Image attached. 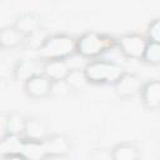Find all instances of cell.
<instances>
[{
	"label": "cell",
	"mask_w": 160,
	"mask_h": 160,
	"mask_svg": "<svg viewBox=\"0 0 160 160\" xmlns=\"http://www.w3.org/2000/svg\"><path fill=\"white\" fill-rule=\"evenodd\" d=\"M65 81H66V84L69 85L70 89H80L86 82H89L88 79H86V76H85L84 70L80 71V69H72L69 72V75L65 79Z\"/></svg>",
	"instance_id": "cell-14"
},
{
	"label": "cell",
	"mask_w": 160,
	"mask_h": 160,
	"mask_svg": "<svg viewBox=\"0 0 160 160\" xmlns=\"http://www.w3.org/2000/svg\"><path fill=\"white\" fill-rule=\"evenodd\" d=\"M71 71L66 59H52L48 60L44 65V74L51 81H61L65 80Z\"/></svg>",
	"instance_id": "cell-7"
},
{
	"label": "cell",
	"mask_w": 160,
	"mask_h": 160,
	"mask_svg": "<svg viewBox=\"0 0 160 160\" xmlns=\"http://www.w3.org/2000/svg\"><path fill=\"white\" fill-rule=\"evenodd\" d=\"M141 99L144 105L150 109H158L160 108V80L149 81L141 88Z\"/></svg>",
	"instance_id": "cell-8"
},
{
	"label": "cell",
	"mask_w": 160,
	"mask_h": 160,
	"mask_svg": "<svg viewBox=\"0 0 160 160\" xmlns=\"http://www.w3.org/2000/svg\"><path fill=\"white\" fill-rule=\"evenodd\" d=\"M106 44H108V40L104 36L91 32L79 39V41L76 42V50L82 56L92 58L99 55L101 51H104L106 48Z\"/></svg>",
	"instance_id": "cell-3"
},
{
	"label": "cell",
	"mask_w": 160,
	"mask_h": 160,
	"mask_svg": "<svg viewBox=\"0 0 160 160\" xmlns=\"http://www.w3.org/2000/svg\"><path fill=\"white\" fill-rule=\"evenodd\" d=\"M40 25V20L36 15L34 14H25L20 16L15 24V28L20 31L22 36H28L34 34Z\"/></svg>",
	"instance_id": "cell-10"
},
{
	"label": "cell",
	"mask_w": 160,
	"mask_h": 160,
	"mask_svg": "<svg viewBox=\"0 0 160 160\" xmlns=\"http://www.w3.org/2000/svg\"><path fill=\"white\" fill-rule=\"evenodd\" d=\"M144 59L148 62L159 64L160 62V44L154 42V41L148 42V46H146V50L144 54Z\"/></svg>",
	"instance_id": "cell-15"
},
{
	"label": "cell",
	"mask_w": 160,
	"mask_h": 160,
	"mask_svg": "<svg viewBox=\"0 0 160 160\" xmlns=\"http://www.w3.org/2000/svg\"><path fill=\"white\" fill-rule=\"evenodd\" d=\"M114 160H135L139 158V151L132 144H119L111 154Z\"/></svg>",
	"instance_id": "cell-11"
},
{
	"label": "cell",
	"mask_w": 160,
	"mask_h": 160,
	"mask_svg": "<svg viewBox=\"0 0 160 160\" xmlns=\"http://www.w3.org/2000/svg\"><path fill=\"white\" fill-rule=\"evenodd\" d=\"M24 134L28 141H32V142H42L44 140H46V126L42 121L40 120H26L25 124V129H24Z\"/></svg>",
	"instance_id": "cell-9"
},
{
	"label": "cell",
	"mask_w": 160,
	"mask_h": 160,
	"mask_svg": "<svg viewBox=\"0 0 160 160\" xmlns=\"http://www.w3.org/2000/svg\"><path fill=\"white\" fill-rule=\"evenodd\" d=\"M69 142L62 138H52L48 139L46 146L44 148V152L48 155H62L69 151Z\"/></svg>",
	"instance_id": "cell-12"
},
{
	"label": "cell",
	"mask_w": 160,
	"mask_h": 160,
	"mask_svg": "<svg viewBox=\"0 0 160 160\" xmlns=\"http://www.w3.org/2000/svg\"><path fill=\"white\" fill-rule=\"evenodd\" d=\"M52 81L45 75L35 74L25 80V91L29 96L34 99L45 98L51 92Z\"/></svg>",
	"instance_id": "cell-5"
},
{
	"label": "cell",
	"mask_w": 160,
	"mask_h": 160,
	"mask_svg": "<svg viewBox=\"0 0 160 160\" xmlns=\"http://www.w3.org/2000/svg\"><path fill=\"white\" fill-rule=\"evenodd\" d=\"M146 46H148V41L142 36L136 34L124 35L119 40V48L121 52L128 58H134V59L144 58Z\"/></svg>",
	"instance_id": "cell-4"
},
{
	"label": "cell",
	"mask_w": 160,
	"mask_h": 160,
	"mask_svg": "<svg viewBox=\"0 0 160 160\" xmlns=\"http://www.w3.org/2000/svg\"><path fill=\"white\" fill-rule=\"evenodd\" d=\"M149 38L150 41L160 44V19L152 21L149 26Z\"/></svg>",
	"instance_id": "cell-16"
},
{
	"label": "cell",
	"mask_w": 160,
	"mask_h": 160,
	"mask_svg": "<svg viewBox=\"0 0 160 160\" xmlns=\"http://www.w3.org/2000/svg\"><path fill=\"white\" fill-rule=\"evenodd\" d=\"M21 38H22V35L20 34V31L15 26L14 28H6L1 31L0 41H1L2 46L12 48L21 41Z\"/></svg>",
	"instance_id": "cell-13"
},
{
	"label": "cell",
	"mask_w": 160,
	"mask_h": 160,
	"mask_svg": "<svg viewBox=\"0 0 160 160\" xmlns=\"http://www.w3.org/2000/svg\"><path fill=\"white\" fill-rule=\"evenodd\" d=\"M114 85H115L116 94L122 99L132 98L134 95L139 94L141 91V88H142L140 84V80L136 75L126 74V72H124L116 80V82Z\"/></svg>",
	"instance_id": "cell-6"
},
{
	"label": "cell",
	"mask_w": 160,
	"mask_h": 160,
	"mask_svg": "<svg viewBox=\"0 0 160 160\" xmlns=\"http://www.w3.org/2000/svg\"><path fill=\"white\" fill-rule=\"evenodd\" d=\"M76 49V44L66 35H55L49 38L40 48V56L48 60L66 59Z\"/></svg>",
	"instance_id": "cell-2"
},
{
	"label": "cell",
	"mask_w": 160,
	"mask_h": 160,
	"mask_svg": "<svg viewBox=\"0 0 160 160\" xmlns=\"http://www.w3.org/2000/svg\"><path fill=\"white\" fill-rule=\"evenodd\" d=\"M85 76L89 82L95 84H115L116 80L124 74L122 69L110 61H91L84 68Z\"/></svg>",
	"instance_id": "cell-1"
}]
</instances>
